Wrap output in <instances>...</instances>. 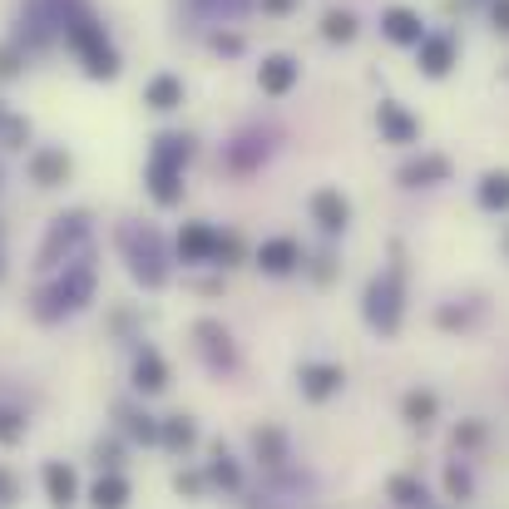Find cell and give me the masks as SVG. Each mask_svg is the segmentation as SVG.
<instances>
[{"label": "cell", "instance_id": "obj_1", "mask_svg": "<svg viewBox=\"0 0 509 509\" xmlns=\"http://www.w3.org/2000/svg\"><path fill=\"white\" fill-rule=\"evenodd\" d=\"M183 159H188V138H179V134L159 138V154H154V163H149V183H154V198L159 203H179Z\"/></svg>", "mask_w": 509, "mask_h": 509}, {"label": "cell", "instance_id": "obj_2", "mask_svg": "<svg viewBox=\"0 0 509 509\" xmlns=\"http://www.w3.org/2000/svg\"><path fill=\"white\" fill-rule=\"evenodd\" d=\"M366 321L376 331H386V337L401 327V263L371 282V292H366Z\"/></svg>", "mask_w": 509, "mask_h": 509}, {"label": "cell", "instance_id": "obj_3", "mask_svg": "<svg viewBox=\"0 0 509 509\" xmlns=\"http://www.w3.org/2000/svg\"><path fill=\"white\" fill-rule=\"evenodd\" d=\"M89 292H95V272L89 267H75V272L64 277L54 292H45V307H40V317L50 321V317H60V312H75V307H85L89 302Z\"/></svg>", "mask_w": 509, "mask_h": 509}, {"label": "cell", "instance_id": "obj_4", "mask_svg": "<svg viewBox=\"0 0 509 509\" xmlns=\"http://www.w3.org/2000/svg\"><path fill=\"white\" fill-rule=\"evenodd\" d=\"M70 40H75L79 50H85L89 75H104V79H109V75H119V54L109 50V45H104V35H99L89 21H75V25H70Z\"/></svg>", "mask_w": 509, "mask_h": 509}, {"label": "cell", "instance_id": "obj_5", "mask_svg": "<svg viewBox=\"0 0 509 509\" xmlns=\"http://www.w3.org/2000/svg\"><path fill=\"white\" fill-rule=\"evenodd\" d=\"M341 366H331V361H312V366H302V376H297V386H302V396L307 401H327V396H337L341 391Z\"/></svg>", "mask_w": 509, "mask_h": 509}, {"label": "cell", "instance_id": "obj_6", "mask_svg": "<svg viewBox=\"0 0 509 509\" xmlns=\"http://www.w3.org/2000/svg\"><path fill=\"white\" fill-rule=\"evenodd\" d=\"M312 218H317V223L327 228V233H341V228L351 223V203L341 198L337 188H321L317 198H312Z\"/></svg>", "mask_w": 509, "mask_h": 509}, {"label": "cell", "instance_id": "obj_7", "mask_svg": "<svg viewBox=\"0 0 509 509\" xmlns=\"http://www.w3.org/2000/svg\"><path fill=\"white\" fill-rule=\"evenodd\" d=\"M257 85H263L267 95H287V89L297 85V60H292V54H272V60H263Z\"/></svg>", "mask_w": 509, "mask_h": 509}, {"label": "cell", "instance_id": "obj_8", "mask_svg": "<svg viewBox=\"0 0 509 509\" xmlns=\"http://www.w3.org/2000/svg\"><path fill=\"white\" fill-rule=\"evenodd\" d=\"M45 495H50L54 509H70V505H75V495H79L75 470L60 465V460H50V465H45Z\"/></svg>", "mask_w": 509, "mask_h": 509}, {"label": "cell", "instance_id": "obj_9", "mask_svg": "<svg viewBox=\"0 0 509 509\" xmlns=\"http://www.w3.org/2000/svg\"><path fill=\"white\" fill-rule=\"evenodd\" d=\"M297 263H302V247L292 243V238H272V243H263V253H257V267H263V272H292Z\"/></svg>", "mask_w": 509, "mask_h": 509}, {"label": "cell", "instance_id": "obj_10", "mask_svg": "<svg viewBox=\"0 0 509 509\" xmlns=\"http://www.w3.org/2000/svg\"><path fill=\"white\" fill-rule=\"evenodd\" d=\"M179 253H183V263H208V257L218 253V233H213V228H203V223L183 228Z\"/></svg>", "mask_w": 509, "mask_h": 509}, {"label": "cell", "instance_id": "obj_11", "mask_svg": "<svg viewBox=\"0 0 509 509\" xmlns=\"http://www.w3.org/2000/svg\"><path fill=\"white\" fill-rule=\"evenodd\" d=\"M30 173H35V183H40V188H54V183H64V173H70V154H64V149L35 154Z\"/></svg>", "mask_w": 509, "mask_h": 509}, {"label": "cell", "instance_id": "obj_12", "mask_svg": "<svg viewBox=\"0 0 509 509\" xmlns=\"http://www.w3.org/2000/svg\"><path fill=\"white\" fill-rule=\"evenodd\" d=\"M134 386L138 391H163V386H169V366H163L159 351H144V356L134 361Z\"/></svg>", "mask_w": 509, "mask_h": 509}, {"label": "cell", "instance_id": "obj_13", "mask_svg": "<svg viewBox=\"0 0 509 509\" xmlns=\"http://www.w3.org/2000/svg\"><path fill=\"white\" fill-rule=\"evenodd\" d=\"M386 35H391L396 45H421V21H415V11H405V5H396V11H386Z\"/></svg>", "mask_w": 509, "mask_h": 509}, {"label": "cell", "instance_id": "obj_14", "mask_svg": "<svg viewBox=\"0 0 509 509\" xmlns=\"http://www.w3.org/2000/svg\"><path fill=\"white\" fill-rule=\"evenodd\" d=\"M79 238H85V218H79V213H75V218H60V223L50 228V243H45L40 257H45V263H54V257H60V247H75Z\"/></svg>", "mask_w": 509, "mask_h": 509}, {"label": "cell", "instance_id": "obj_15", "mask_svg": "<svg viewBox=\"0 0 509 509\" xmlns=\"http://www.w3.org/2000/svg\"><path fill=\"white\" fill-rule=\"evenodd\" d=\"M450 64H455V45H450L446 35L421 40V70H425V75H446Z\"/></svg>", "mask_w": 509, "mask_h": 509}, {"label": "cell", "instance_id": "obj_16", "mask_svg": "<svg viewBox=\"0 0 509 509\" xmlns=\"http://www.w3.org/2000/svg\"><path fill=\"white\" fill-rule=\"evenodd\" d=\"M144 99H149L154 109H179V104H183V85H179L173 75H159V79H149Z\"/></svg>", "mask_w": 509, "mask_h": 509}, {"label": "cell", "instance_id": "obj_17", "mask_svg": "<svg viewBox=\"0 0 509 509\" xmlns=\"http://www.w3.org/2000/svg\"><path fill=\"white\" fill-rule=\"evenodd\" d=\"M435 411H440V401H435L430 391H411V396H405V401H401V415H405V421H411V425H421V430H425V425L435 421Z\"/></svg>", "mask_w": 509, "mask_h": 509}, {"label": "cell", "instance_id": "obj_18", "mask_svg": "<svg viewBox=\"0 0 509 509\" xmlns=\"http://www.w3.org/2000/svg\"><path fill=\"white\" fill-rule=\"evenodd\" d=\"M159 440H163L169 450H188L193 440H198V430H193L188 415H169V421L159 425Z\"/></svg>", "mask_w": 509, "mask_h": 509}, {"label": "cell", "instance_id": "obj_19", "mask_svg": "<svg viewBox=\"0 0 509 509\" xmlns=\"http://www.w3.org/2000/svg\"><path fill=\"white\" fill-rule=\"evenodd\" d=\"M198 337H203V346H208V356L218 361V366H233V346H228V331L218 327V321H198Z\"/></svg>", "mask_w": 509, "mask_h": 509}, {"label": "cell", "instance_id": "obj_20", "mask_svg": "<svg viewBox=\"0 0 509 509\" xmlns=\"http://www.w3.org/2000/svg\"><path fill=\"white\" fill-rule=\"evenodd\" d=\"M450 173L446 159H421V163H405L401 169V183H411V188H421V183H440Z\"/></svg>", "mask_w": 509, "mask_h": 509}, {"label": "cell", "instance_id": "obj_21", "mask_svg": "<svg viewBox=\"0 0 509 509\" xmlns=\"http://www.w3.org/2000/svg\"><path fill=\"white\" fill-rule=\"evenodd\" d=\"M381 129H386L391 144H411L415 138V119H405L401 104H381Z\"/></svg>", "mask_w": 509, "mask_h": 509}, {"label": "cell", "instance_id": "obj_22", "mask_svg": "<svg viewBox=\"0 0 509 509\" xmlns=\"http://www.w3.org/2000/svg\"><path fill=\"white\" fill-rule=\"evenodd\" d=\"M129 499V480L124 475H104L95 485V509H124Z\"/></svg>", "mask_w": 509, "mask_h": 509}, {"label": "cell", "instance_id": "obj_23", "mask_svg": "<svg viewBox=\"0 0 509 509\" xmlns=\"http://www.w3.org/2000/svg\"><path fill=\"white\" fill-rule=\"evenodd\" d=\"M386 489H391V499H396V505H405V509L425 505V485L415 475H391V485H386Z\"/></svg>", "mask_w": 509, "mask_h": 509}, {"label": "cell", "instance_id": "obj_24", "mask_svg": "<svg viewBox=\"0 0 509 509\" xmlns=\"http://www.w3.org/2000/svg\"><path fill=\"white\" fill-rule=\"evenodd\" d=\"M480 203H485V208H509V173H485Z\"/></svg>", "mask_w": 509, "mask_h": 509}, {"label": "cell", "instance_id": "obj_25", "mask_svg": "<svg viewBox=\"0 0 509 509\" xmlns=\"http://www.w3.org/2000/svg\"><path fill=\"white\" fill-rule=\"evenodd\" d=\"M253 450L267 460V465H282V460H287V440L277 430H257L253 435Z\"/></svg>", "mask_w": 509, "mask_h": 509}, {"label": "cell", "instance_id": "obj_26", "mask_svg": "<svg viewBox=\"0 0 509 509\" xmlns=\"http://www.w3.org/2000/svg\"><path fill=\"white\" fill-rule=\"evenodd\" d=\"M356 35V15L351 11H331L327 15V40H351Z\"/></svg>", "mask_w": 509, "mask_h": 509}, {"label": "cell", "instance_id": "obj_27", "mask_svg": "<svg viewBox=\"0 0 509 509\" xmlns=\"http://www.w3.org/2000/svg\"><path fill=\"white\" fill-rule=\"evenodd\" d=\"M208 475L218 480V485H228V489L238 485V465H233V460H228V450H223V446L213 450V470H208Z\"/></svg>", "mask_w": 509, "mask_h": 509}, {"label": "cell", "instance_id": "obj_28", "mask_svg": "<svg viewBox=\"0 0 509 509\" xmlns=\"http://www.w3.org/2000/svg\"><path fill=\"white\" fill-rule=\"evenodd\" d=\"M446 489H450V495H455V499H465L470 495V475H465V470H446Z\"/></svg>", "mask_w": 509, "mask_h": 509}, {"label": "cell", "instance_id": "obj_29", "mask_svg": "<svg viewBox=\"0 0 509 509\" xmlns=\"http://www.w3.org/2000/svg\"><path fill=\"white\" fill-rule=\"evenodd\" d=\"M21 415H11V411H0V440H5V446H11V440H21Z\"/></svg>", "mask_w": 509, "mask_h": 509}, {"label": "cell", "instance_id": "obj_30", "mask_svg": "<svg viewBox=\"0 0 509 509\" xmlns=\"http://www.w3.org/2000/svg\"><path fill=\"white\" fill-rule=\"evenodd\" d=\"M129 435H138V440H159V425H154L149 415H134V421H129Z\"/></svg>", "mask_w": 509, "mask_h": 509}, {"label": "cell", "instance_id": "obj_31", "mask_svg": "<svg viewBox=\"0 0 509 509\" xmlns=\"http://www.w3.org/2000/svg\"><path fill=\"white\" fill-rule=\"evenodd\" d=\"M21 70V50H0V79H11Z\"/></svg>", "mask_w": 509, "mask_h": 509}, {"label": "cell", "instance_id": "obj_32", "mask_svg": "<svg viewBox=\"0 0 509 509\" xmlns=\"http://www.w3.org/2000/svg\"><path fill=\"white\" fill-rule=\"evenodd\" d=\"M495 30L509 35V0H495Z\"/></svg>", "mask_w": 509, "mask_h": 509}, {"label": "cell", "instance_id": "obj_33", "mask_svg": "<svg viewBox=\"0 0 509 509\" xmlns=\"http://www.w3.org/2000/svg\"><path fill=\"white\" fill-rule=\"evenodd\" d=\"M179 489H183V495H198L203 480H198V475H179Z\"/></svg>", "mask_w": 509, "mask_h": 509}, {"label": "cell", "instance_id": "obj_34", "mask_svg": "<svg viewBox=\"0 0 509 509\" xmlns=\"http://www.w3.org/2000/svg\"><path fill=\"white\" fill-rule=\"evenodd\" d=\"M297 0H263V11H272V15H282V11H292Z\"/></svg>", "mask_w": 509, "mask_h": 509}, {"label": "cell", "instance_id": "obj_35", "mask_svg": "<svg viewBox=\"0 0 509 509\" xmlns=\"http://www.w3.org/2000/svg\"><path fill=\"white\" fill-rule=\"evenodd\" d=\"M0 499H15V480L11 475H0Z\"/></svg>", "mask_w": 509, "mask_h": 509}]
</instances>
